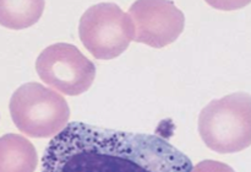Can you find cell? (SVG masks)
<instances>
[{
    "mask_svg": "<svg viewBox=\"0 0 251 172\" xmlns=\"http://www.w3.org/2000/svg\"><path fill=\"white\" fill-rule=\"evenodd\" d=\"M134 25V41L153 48H163L178 39L185 26V16L173 1L139 0L129 9Z\"/></svg>",
    "mask_w": 251,
    "mask_h": 172,
    "instance_id": "obj_6",
    "label": "cell"
},
{
    "mask_svg": "<svg viewBox=\"0 0 251 172\" xmlns=\"http://www.w3.org/2000/svg\"><path fill=\"white\" fill-rule=\"evenodd\" d=\"M10 113L17 129L31 138H54L70 118L65 98L38 83L25 84L12 93Z\"/></svg>",
    "mask_w": 251,
    "mask_h": 172,
    "instance_id": "obj_3",
    "label": "cell"
},
{
    "mask_svg": "<svg viewBox=\"0 0 251 172\" xmlns=\"http://www.w3.org/2000/svg\"><path fill=\"white\" fill-rule=\"evenodd\" d=\"M191 172H235L228 165L223 164V162L215 161V160H205L201 161L193 167Z\"/></svg>",
    "mask_w": 251,
    "mask_h": 172,
    "instance_id": "obj_9",
    "label": "cell"
},
{
    "mask_svg": "<svg viewBox=\"0 0 251 172\" xmlns=\"http://www.w3.org/2000/svg\"><path fill=\"white\" fill-rule=\"evenodd\" d=\"M250 95L230 93L213 100L202 108L199 117V133L211 150L232 154L250 146Z\"/></svg>",
    "mask_w": 251,
    "mask_h": 172,
    "instance_id": "obj_2",
    "label": "cell"
},
{
    "mask_svg": "<svg viewBox=\"0 0 251 172\" xmlns=\"http://www.w3.org/2000/svg\"><path fill=\"white\" fill-rule=\"evenodd\" d=\"M1 25L9 29H26L42 16L44 1H1Z\"/></svg>",
    "mask_w": 251,
    "mask_h": 172,
    "instance_id": "obj_8",
    "label": "cell"
},
{
    "mask_svg": "<svg viewBox=\"0 0 251 172\" xmlns=\"http://www.w3.org/2000/svg\"><path fill=\"white\" fill-rule=\"evenodd\" d=\"M78 34L85 48L95 58L114 59L124 53L134 39V25L129 14L114 2H100L81 16Z\"/></svg>",
    "mask_w": 251,
    "mask_h": 172,
    "instance_id": "obj_4",
    "label": "cell"
},
{
    "mask_svg": "<svg viewBox=\"0 0 251 172\" xmlns=\"http://www.w3.org/2000/svg\"><path fill=\"white\" fill-rule=\"evenodd\" d=\"M38 156L33 144L19 134H5L0 140V172H34Z\"/></svg>",
    "mask_w": 251,
    "mask_h": 172,
    "instance_id": "obj_7",
    "label": "cell"
},
{
    "mask_svg": "<svg viewBox=\"0 0 251 172\" xmlns=\"http://www.w3.org/2000/svg\"><path fill=\"white\" fill-rule=\"evenodd\" d=\"M42 81L68 96L86 92L93 84L96 66L77 47L55 43L42 51L36 60Z\"/></svg>",
    "mask_w": 251,
    "mask_h": 172,
    "instance_id": "obj_5",
    "label": "cell"
},
{
    "mask_svg": "<svg viewBox=\"0 0 251 172\" xmlns=\"http://www.w3.org/2000/svg\"><path fill=\"white\" fill-rule=\"evenodd\" d=\"M184 152L154 134L69 123L49 142L42 172H191Z\"/></svg>",
    "mask_w": 251,
    "mask_h": 172,
    "instance_id": "obj_1",
    "label": "cell"
}]
</instances>
